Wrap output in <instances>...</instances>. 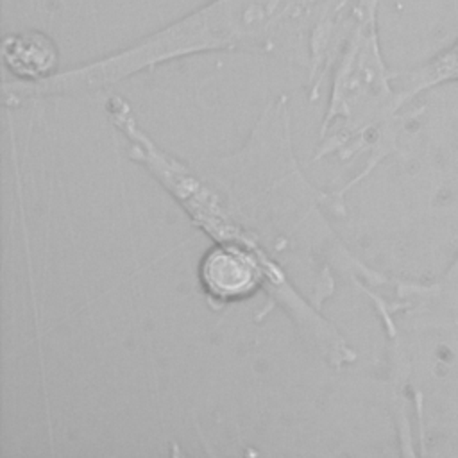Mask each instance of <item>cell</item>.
I'll return each instance as SVG.
<instances>
[{"label":"cell","instance_id":"cell-2","mask_svg":"<svg viewBox=\"0 0 458 458\" xmlns=\"http://www.w3.org/2000/svg\"><path fill=\"white\" fill-rule=\"evenodd\" d=\"M352 0H208L125 48L27 84L5 82L4 104L106 91L170 61L211 52L274 55L308 66L317 98Z\"/></svg>","mask_w":458,"mask_h":458},{"label":"cell","instance_id":"cell-3","mask_svg":"<svg viewBox=\"0 0 458 458\" xmlns=\"http://www.w3.org/2000/svg\"><path fill=\"white\" fill-rule=\"evenodd\" d=\"M377 9L379 0H352L340 45L329 63V102L315 159L331 154L340 159L369 154L361 172L342 191L351 190L394 152L406 109L395 88V72L386 66L383 55Z\"/></svg>","mask_w":458,"mask_h":458},{"label":"cell","instance_id":"cell-5","mask_svg":"<svg viewBox=\"0 0 458 458\" xmlns=\"http://www.w3.org/2000/svg\"><path fill=\"white\" fill-rule=\"evenodd\" d=\"M2 63L18 82H41L59 72V47L39 29H20L2 39Z\"/></svg>","mask_w":458,"mask_h":458},{"label":"cell","instance_id":"cell-6","mask_svg":"<svg viewBox=\"0 0 458 458\" xmlns=\"http://www.w3.org/2000/svg\"><path fill=\"white\" fill-rule=\"evenodd\" d=\"M449 82H458V36L422 64L395 72V88L406 107L422 93Z\"/></svg>","mask_w":458,"mask_h":458},{"label":"cell","instance_id":"cell-7","mask_svg":"<svg viewBox=\"0 0 458 458\" xmlns=\"http://www.w3.org/2000/svg\"><path fill=\"white\" fill-rule=\"evenodd\" d=\"M447 276H451V277H458V256H456V259L453 261V265L449 267Z\"/></svg>","mask_w":458,"mask_h":458},{"label":"cell","instance_id":"cell-4","mask_svg":"<svg viewBox=\"0 0 458 458\" xmlns=\"http://www.w3.org/2000/svg\"><path fill=\"white\" fill-rule=\"evenodd\" d=\"M199 281L209 301L227 304L252 297L263 288L265 276L259 263L243 249L215 242L200 259Z\"/></svg>","mask_w":458,"mask_h":458},{"label":"cell","instance_id":"cell-1","mask_svg":"<svg viewBox=\"0 0 458 458\" xmlns=\"http://www.w3.org/2000/svg\"><path fill=\"white\" fill-rule=\"evenodd\" d=\"M104 111L129 141L131 159L156 177L195 227L259 263L267 299L288 311L308 344L335 367L354 361V351L320 308L335 292V270L365 286L385 276L360 263L326 218L322 208L331 197L304 177L293 154L290 97L270 98L243 145L209 163H186L163 150L116 93Z\"/></svg>","mask_w":458,"mask_h":458}]
</instances>
